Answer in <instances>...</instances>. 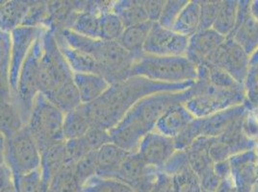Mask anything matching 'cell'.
Here are the masks:
<instances>
[{
    "instance_id": "cell-62",
    "label": "cell",
    "mask_w": 258,
    "mask_h": 192,
    "mask_svg": "<svg viewBox=\"0 0 258 192\" xmlns=\"http://www.w3.org/2000/svg\"><path fill=\"white\" fill-rule=\"evenodd\" d=\"M202 192H210V191H206V190H203Z\"/></svg>"
},
{
    "instance_id": "cell-61",
    "label": "cell",
    "mask_w": 258,
    "mask_h": 192,
    "mask_svg": "<svg viewBox=\"0 0 258 192\" xmlns=\"http://www.w3.org/2000/svg\"><path fill=\"white\" fill-rule=\"evenodd\" d=\"M250 67H251V66H250ZM255 68H256V71H257V74H258V67H255Z\"/></svg>"
},
{
    "instance_id": "cell-27",
    "label": "cell",
    "mask_w": 258,
    "mask_h": 192,
    "mask_svg": "<svg viewBox=\"0 0 258 192\" xmlns=\"http://www.w3.org/2000/svg\"><path fill=\"white\" fill-rule=\"evenodd\" d=\"M153 23L151 22H144L138 25L125 28L120 38L118 39V43L127 50L136 60L140 59L145 55L144 47L149 38Z\"/></svg>"
},
{
    "instance_id": "cell-47",
    "label": "cell",
    "mask_w": 258,
    "mask_h": 192,
    "mask_svg": "<svg viewBox=\"0 0 258 192\" xmlns=\"http://www.w3.org/2000/svg\"><path fill=\"white\" fill-rule=\"evenodd\" d=\"M190 166L186 152L177 150L172 155V158L166 162L161 171L170 176H175Z\"/></svg>"
},
{
    "instance_id": "cell-46",
    "label": "cell",
    "mask_w": 258,
    "mask_h": 192,
    "mask_svg": "<svg viewBox=\"0 0 258 192\" xmlns=\"http://www.w3.org/2000/svg\"><path fill=\"white\" fill-rule=\"evenodd\" d=\"M83 138L92 151H97L105 144L112 142L109 131L96 126H92Z\"/></svg>"
},
{
    "instance_id": "cell-20",
    "label": "cell",
    "mask_w": 258,
    "mask_h": 192,
    "mask_svg": "<svg viewBox=\"0 0 258 192\" xmlns=\"http://www.w3.org/2000/svg\"><path fill=\"white\" fill-rule=\"evenodd\" d=\"M249 112L243 104L229 108L203 119V136L208 138H218L230 128L238 120L245 118Z\"/></svg>"
},
{
    "instance_id": "cell-13",
    "label": "cell",
    "mask_w": 258,
    "mask_h": 192,
    "mask_svg": "<svg viewBox=\"0 0 258 192\" xmlns=\"http://www.w3.org/2000/svg\"><path fill=\"white\" fill-rule=\"evenodd\" d=\"M249 54L258 48V0L238 1L235 27L228 36Z\"/></svg>"
},
{
    "instance_id": "cell-36",
    "label": "cell",
    "mask_w": 258,
    "mask_h": 192,
    "mask_svg": "<svg viewBox=\"0 0 258 192\" xmlns=\"http://www.w3.org/2000/svg\"><path fill=\"white\" fill-rule=\"evenodd\" d=\"M76 163L68 160L64 168L54 178L50 188L52 192H82V185L75 175Z\"/></svg>"
},
{
    "instance_id": "cell-58",
    "label": "cell",
    "mask_w": 258,
    "mask_h": 192,
    "mask_svg": "<svg viewBox=\"0 0 258 192\" xmlns=\"http://www.w3.org/2000/svg\"><path fill=\"white\" fill-rule=\"evenodd\" d=\"M236 186V185H235ZM253 187L247 186H236V192H252Z\"/></svg>"
},
{
    "instance_id": "cell-45",
    "label": "cell",
    "mask_w": 258,
    "mask_h": 192,
    "mask_svg": "<svg viewBox=\"0 0 258 192\" xmlns=\"http://www.w3.org/2000/svg\"><path fill=\"white\" fill-rule=\"evenodd\" d=\"M177 184V192H202L200 179L192 167H188L178 175L172 176Z\"/></svg>"
},
{
    "instance_id": "cell-44",
    "label": "cell",
    "mask_w": 258,
    "mask_h": 192,
    "mask_svg": "<svg viewBox=\"0 0 258 192\" xmlns=\"http://www.w3.org/2000/svg\"><path fill=\"white\" fill-rule=\"evenodd\" d=\"M245 105L249 111L258 109V74L255 67H250L244 83Z\"/></svg>"
},
{
    "instance_id": "cell-48",
    "label": "cell",
    "mask_w": 258,
    "mask_h": 192,
    "mask_svg": "<svg viewBox=\"0 0 258 192\" xmlns=\"http://www.w3.org/2000/svg\"><path fill=\"white\" fill-rule=\"evenodd\" d=\"M66 152L68 160L76 163L87 154L93 152L87 144L86 140L82 137L80 139L66 140Z\"/></svg>"
},
{
    "instance_id": "cell-54",
    "label": "cell",
    "mask_w": 258,
    "mask_h": 192,
    "mask_svg": "<svg viewBox=\"0 0 258 192\" xmlns=\"http://www.w3.org/2000/svg\"><path fill=\"white\" fill-rule=\"evenodd\" d=\"M243 130L249 139L258 141V121L250 111L243 121Z\"/></svg>"
},
{
    "instance_id": "cell-37",
    "label": "cell",
    "mask_w": 258,
    "mask_h": 192,
    "mask_svg": "<svg viewBox=\"0 0 258 192\" xmlns=\"http://www.w3.org/2000/svg\"><path fill=\"white\" fill-rule=\"evenodd\" d=\"M125 27L118 15L106 11L100 16V40L118 42Z\"/></svg>"
},
{
    "instance_id": "cell-33",
    "label": "cell",
    "mask_w": 258,
    "mask_h": 192,
    "mask_svg": "<svg viewBox=\"0 0 258 192\" xmlns=\"http://www.w3.org/2000/svg\"><path fill=\"white\" fill-rule=\"evenodd\" d=\"M237 10L238 1L236 0L219 1L213 29L223 36L228 37L236 24Z\"/></svg>"
},
{
    "instance_id": "cell-26",
    "label": "cell",
    "mask_w": 258,
    "mask_h": 192,
    "mask_svg": "<svg viewBox=\"0 0 258 192\" xmlns=\"http://www.w3.org/2000/svg\"><path fill=\"white\" fill-rule=\"evenodd\" d=\"M64 143L66 141L56 144L41 153L40 170L43 181L48 186L51 185L54 178L64 168L68 161Z\"/></svg>"
},
{
    "instance_id": "cell-34",
    "label": "cell",
    "mask_w": 258,
    "mask_h": 192,
    "mask_svg": "<svg viewBox=\"0 0 258 192\" xmlns=\"http://www.w3.org/2000/svg\"><path fill=\"white\" fill-rule=\"evenodd\" d=\"M24 126L20 111L14 100L1 101V137L10 139Z\"/></svg>"
},
{
    "instance_id": "cell-28",
    "label": "cell",
    "mask_w": 258,
    "mask_h": 192,
    "mask_svg": "<svg viewBox=\"0 0 258 192\" xmlns=\"http://www.w3.org/2000/svg\"><path fill=\"white\" fill-rule=\"evenodd\" d=\"M32 1H6L1 5V32L11 33L22 26L24 19L31 7Z\"/></svg>"
},
{
    "instance_id": "cell-3",
    "label": "cell",
    "mask_w": 258,
    "mask_h": 192,
    "mask_svg": "<svg viewBox=\"0 0 258 192\" xmlns=\"http://www.w3.org/2000/svg\"><path fill=\"white\" fill-rule=\"evenodd\" d=\"M199 76L194 84L195 95L185 104L196 118H205L226 109L243 105L245 90L226 89L212 85L206 64L198 66Z\"/></svg>"
},
{
    "instance_id": "cell-25",
    "label": "cell",
    "mask_w": 258,
    "mask_h": 192,
    "mask_svg": "<svg viewBox=\"0 0 258 192\" xmlns=\"http://www.w3.org/2000/svg\"><path fill=\"white\" fill-rule=\"evenodd\" d=\"M213 139L203 136L195 140L191 146L185 150L189 163L198 177H201L205 172L214 167L215 162L210 156V147Z\"/></svg>"
},
{
    "instance_id": "cell-21",
    "label": "cell",
    "mask_w": 258,
    "mask_h": 192,
    "mask_svg": "<svg viewBox=\"0 0 258 192\" xmlns=\"http://www.w3.org/2000/svg\"><path fill=\"white\" fill-rule=\"evenodd\" d=\"M195 118L185 104H177L170 108L158 119L154 130L166 137L174 139Z\"/></svg>"
},
{
    "instance_id": "cell-4",
    "label": "cell",
    "mask_w": 258,
    "mask_h": 192,
    "mask_svg": "<svg viewBox=\"0 0 258 192\" xmlns=\"http://www.w3.org/2000/svg\"><path fill=\"white\" fill-rule=\"evenodd\" d=\"M140 76L152 81L176 84L196 82L198 66L186 56H152L145 54L136 60L129 77Z\"/></svg>"
},
{
    "instance_id": "cell-41",
    "label": "cell",
    "mask_w": 258,
    "mask_h": 192,
    "mask_svg": "<svg viewBox=\"0 0 258 192\" xmlns=\"http://www.w3.org/2000/svg\"><path fill=\"white\" fill-rule=\"evenodd\" d=\"M15 182L19 192H52L50 186L43 181L40 169L23 175Z\"/></svg>"
},
{
    "instance_id": "cell-15",
    "label": "cell",
    "mask_w": 258,
    "mask_h": 192,
    "mask_svg": "<svg viewBox=\"0 0 258 192\" xmlns=\"http://www.w3.org/2000/svg\"><path fill=\"white\" fill-rule=\"evenodd\" d=\"M189 38L153 23L144 52L152 56H186Z\"/></svg>"
},
{
    "instance_id": "cell-16",
    "label": "cell",
    "mask_w": 258,
    "mask_h": 192,
    "mask_svg": "<svg viewBox=\"0 0 258 192\" xmlns=\"http://www.w3.org/2000/svg\"><path fill=\"white\" fill-rule=\"evenodd\" d=\"M176 151L173 139L154 130L143 139L137 153L149 165L161 170Z\"/></svg>"
},
{
    "instance_id": "cell-6",
    "label": "cell",
    "mask_w": 258,
    "mask_h": 192,
    "mask_svg": "<svg viewBox=\"0 0 258 192\" xmlns=\"http://www.w3.org/2000/svg\"><path fill=\"white\" fill-rule=\"evenodd\" d=\"M1 161L12 171L14 180L41 167V152L27 126L10 139L1 137Z\"/></svg>"
},
{
    "instance_id": "cell-38",
    "label": "cell",
    "mask_w": 258,
    "mask_h": 192,
    "mask_svg": "<svg viewBox=\"0 0 258 192\" xmlns=\"http://www.w3.org/2000/svg\"><path fill=\"white\" fill-rule=\"evenodd\" d=\"M82 192H135L127 184L115 179L95 176L82 187Z\"/></svg>"
},
{
    "instance_id": "cell-32",
    "label": "cell",
    "mask_w": 258,
    "mask_h": 192,
    "mask_svg": "<svg viewBox=\"0 0 258 192\" xmlns=\"http://www.w3.org/2000/svg\"><path fill=\"white\" fill-rule=\"evenodd\" d=\"M92 128L91 120L82 104L76 110L64 114V136L66 140L80 139Z\"/></svg>"
},
{
    "instance_id": "cell-5",
    "label": "cell",
    "mask_w": 258,
    "mask_h": 192,
    "mask_svg": "<svg viewBox=\"0 0 258 192\" xmlns=\"http://www.w3.org/2000/svg\"><path fill=\"white\" fill-rule=\"evenodd\" d=\"M64 114L40 92L36 96L28 123L29 129L40 152L64 142Z\"/></svg>"
},
{
    "instance_id": "cell-49",
    "label": "cell",
    "mask_w": 258,
    "mask_h": 192,
    "mask_svg": "<svg viewBox=\"0 0 258 192\" xmlns=\"http://www.w3.org/2000/svg\"><path fill=\"white\" fill-rule=\"evenodd\" d=\"M219 1L203 0L201 5V30L213 28L218 12Z\"/></svg>"
},
{
    "instance_id": "cell-19",
    "label": "cell",
    "mask_w": 258,
    "mask_h": 192,
    "mask_svg": "<svg viewBox=\"0 0 258 192\" xmlns=\"http://www.w3.org/2000/svg\"><path fill=\"white\" fill-rule=\"evenodd\" d=\"M109 134L114 144L129 153H137L142 140L148 135L134 119L126 115L115 127L109 130Z\"/></svg>"
},
{
    "instance_id": "cell-43",
    "label": "cell",
    "mask_w": 258,
    "mask_h": 192,
    "mask_svg": "<svg viewBox=\"0 0 258 192\" xmlns=\"http://www.w3.org/2000/svg\"><path fill=\"white\" fill-rule=\"evenodd\" d=\"M189 1L187 0H169L165 2L161 17L158 23L165 27L172 29L175 21L177 20L178 16L184 9V7L188 4Z\"/></svg>"
},
{
    "instance_id": "cell-7",
    "label": "cell",
    "mask_w": 258,
    "mask_h": 192,
    "mask_svg": "<svg viewBox=\"0 0 258 192\" xmlns=\"http://www.w3.org/2000/svg\"><path fill=\"white\" fill-rule=\"evenodd\" d=\"M40 59V90L44 95L74 78V71L64 59L53 31L44 28Z\"/></svg>"
},
{
    "instance_id": "cell-22",
    "label": "cell",
    "mask_w": 258,
    "mask_h": 192,
    "mask_svg": "<svg viewBox=\"0 0 258 192\" xmlns=\"http://www.w3.org/2000/svg\"><path fill=\"white\" fill-rule=\"evenodd\" d=\"M129 152L110 142L97 151V176L113 179L122 163L129 156Z\"/></svg>"
},
{
    "instance_id": "cell-59",
    "label": "cell",
    "mask_w": 258,
    "mask_h": 192,
    "mask_svg": "<svg viewBox=\"0 0 258 192\" xmlns=\"http://www.w3.org/2000/svg\"><path fill=\"white\" fill-rule=\"evenodd\" d=\"M252 114H253V116L255 117V118L257 119L258 121V109H254V110H252V111H250Z\"/></svg>"
},
{
    "instance_id": "cell-12",
    "label": "cell",
    "mask_w": 258,
    "mask_h": 192,
    "mask_svg": "<svg viewBox=\"0 0 258 192\" xmlns=\"http://www.w3.org/2000/svg\"><path fill=\"white\" fill-rule=\"evenodd\" d=\"M245 118L238 120L222 136L213 139L210 156L214 162L229 160L237 154L255 150L257 141L249 139L243 130Z\"/></svg>"
},
{
    "instance_id": "cell-17",
    "label": "cell",
    "mask_w": 258,
    "mask_h": 192,
    "mask_svg": "<svg viewBox=\"0 0 258 192\" xmlns=\"http://www.w3.org/2000/svg\"><path fill=\"white\" fill-rule=\"evenodd\" d=\"M226 39L213 28L200 30L189 38L186 57L197 66L205 64Z\"/></svg>"
},
{
    "instance_id": "cell-56",
    "label": "cell",
    "mask_w": 258,
    "mask_h": 192,
    "mask_svg": "<svg viewBox=\"0 0 258 192\" xmlns=\"http://www.w3.org/2000/svg\"><path fill=\"white\" fill-rule=\"evenodd\" d=\"M216 192H236V186L232 178L222 180Z\"/></svg>"
},
{
    "instance_id": "cell-24",
    "label": "cell",
    "mask_w": 258,
    "mask_h": 192,
    "mask_svg": "<svg viewBox=\"0 0 258 192\" xmlns=\"http://www.w3.org/2000/svg\"><path fill=\"white\" fill-rule=\"evenodd\" d=\"M54 34L59 48L74 73H96L100 75L98 64L90 55L71 46L59 33Z\"/></svg>"
},
{
    "instance_id": "cell-31",
    "label": "cell",
    "mask_w": 258,
    "mask_h": 192,
    "mask_svg": "<svg viewBox=\"0 0 258 192\" xmlns=\"http://www.w3.org/2000/svg\"><path fill=\"white\" fill-rule=\"evenodd\" d=\"M174 32L190 38L201 30V5L199 0L189 1L172 28Z\"/></svg>"
},
{
    "instance_id": "cell-2",
    "label": "cell",
    "mask_w": 258,
    "mask_h": 192,
    "mask_svg": "<svg viewBox=\"0 0 258 192\" xmlns=\"http://www.w3.org/2000/svg\"><path fill=\"white\" fill-rule=\"evenodd\" d=\"M56 32L59 33L71 46L90 55L98 64L100 75L111 85L129 78V72L136 59L118 42L88 38L71 29Z\"/></svg>"
},
{
    "instance_id": "cell-57",
    "label": "cell",
    "mask_w": 258,
    "mask_h": 192,
    "mask_svg": "<svg viewBox=\"0 0 258 192\" xmlns=\"http://www.w3.org/2000/svg\"><path fill=\"white\" fill-rule=\"evenodd\" d=\"M250 66L258 67V48L250 55Z\"/></svg>"
},
{
    "instance_id": "cell-23",
    "label": "cell",
    "mask_w": 258,
    "mask_h": 192,
    "mask_svg": "<svg viewBox=\"0 0 258 192\" xmlns=\"http://www.w3.org/2000/svg\"><path fill=\"white\" fill-rule=\"evenodd\" d=\"M74 81L82 104H91L97 101L111 86L104 77L96 73H74Z\"/></svg>"
},
{
    "instance_id": "cell-1",
    "label": "cell",
    "mask_w": 258,
    "mask_h": 192,
    "mask_svg": "<svg viewBox=\"0 0 258 192\" xmlns=\"http://www.w3.org/2000/svg\"><path fill=\"white\" fill-rule=\"evenodd\" d=\"M195 82L168 84L132 76L126 80L111 85L107 91L97 101L83 104L92 126L111 130L143 98L159 92L183 91Z\"/></svg>"
},
{
    "instance_id": "cell-50",
    "label": "cell",
    "mask_w": 258,
    "mask_h": 192,
    "mask_svg": "<svg viewBox=\"0 0 258 192\" xmlns=\"http://www.w3.org/2000/svg\"><path fill=\"white\" fill-rule=\"evenodd\" d=\"M166 1L163 0H146L143 1L144 9L148 16L149 22L157 23L160 20L162 11Z\"/></svg>"
},
{
    "instance_id": "cell-39",
    "label": "cell",
    "mask_w": 258,
    "mask_h": 192,
    "mask_svg": "<svg viewBox=\"0 0 258 192\" xmlns=\"http://www.w3.org/2000/svg\"><path fill=\"white\" fill-rule=\"evenodd\" d=\"M97 151H93L76 163L75 175L77 181L83 186L87 181L97 176Z\"/></svg>"
},
{
    "instance_id": "cell-51",
    "label": "cell",
    "mask_w": 258,
    "mask_h": 192,
    "mask_svg": "<svg viewBox=\"0 0 258 192\" xmlns=\"http://www.w3.org/2000/svg\"><path fill=\"white\" fill-rule=\"evenodd\" d=\"M151 192H177V184L174 178L160 170L158 179Z\"/></svg>"
},
{
    "instance_id": "cell-9",
    "label": "cell",
    "mask_w": 258,
    "mask_h": 192,
    "mask_svg": "<svg viewBox=\"0 0 258 192\" xmlns=\"http://www.w3.org/2000/svg\"><path fill=\"white\" fill-rule=\"evenodd\" d=\"M193 85L183 91L159 92L147 96L135 104L126 116L134 119L149 134L154 131L158 119L170 108L177 104H186L195 95Z\"/></svg>"
},
{
    "instance_id": "cell-35",
    "label": "cell",
    "mask_w": 258,
    "mask_h": 192,
    "mask_svg": "<svg viewBox=\"0 0 258 192\" xmlns=\"http://www.w3.org/2000/svg\"><path fill=\"white\" fill-rule=\"evenodd\" d=\"M100 16L97 12H79L71 30L88 38L100 39Z\"/></svg>"
},
{
    "instance_id": "cell-10",
    "label": "cell",
    "mask_w": 258,
    "mask_h": 192,
    "mask_svg": "<svg viewBox=\"0 0 258 192\" xmlns=\"http://www.w3.org/2000/svg\"><path fill=\"white\" fill-rule=\"evenodd\" d=\"M205 64H211L225 70L237 82L244 85L250 69V56L231 37H226L223 43Z\"/></svg>"
},
{
    "instance_id": "cell-29",
    "label": "cell",
    "mask_w": 258,
    "mask_h": 192,
    "mask_svg": "<svg viewBox=\"0 0 258 192\" xmlns=\"http://www.w3.org/2000/svg\"><path fill=\"white\" fill-rule=\"evenodd\" d=\"M45 96L64 114L70 113L82 105L74 78L57 86Z\"/></svg>"
},
{
    "instance_id": "cell-8",
    "label": "cell",
    "mask_w": 258,
    "mask_h": 192,
    "mask_svg": "<svg viewBox=\"0 0 258 192\" xmlns=\"http://www.w3.org/2000/svg\"><path fill=\"white\" fill-rule=\"evenodd\" d=\"M43 43L42 34L36 40L27 55L19 76L18 87L14 97V102L20 111L22 121L26 125L32 112L33 104L40 90V59L42 55Z\"/></svg>"
},
{
    "instance_id": "cell-53",
    "label": "cell",
    "mask_w": 258,
    "mask_h": 192,
    "mask_svg": "<svg viewBox=\"0 0 258 192\" xmlns=\"http://www.w3.org/2000/svg\"><path fill=\"white\" fill-rule=\"evenodd\" d=\"M199 179H200L202 189L210 192H216L222 181L220 177L216 174L214 167L211 170L205 172L204 175L199 177Z\"/></svg>"
},
{
    "instance_id": "cell-11",
    "label": "cell",
    "mask_w": 258,
    "mask_h": 192,
    "mask_svg": "<svg viewBox=\"0 0 258 192\" xmlns=\"http://www.w3.org/2000/svg\"><path fill=\"white\" fill-rule=\"evenodd\" d=\"M160 170L149 165L138 153H130L113 179L127 184L135 192H151Z\"/></svg>"
},
{
    "instance_id": "cell-30",
    "label": "cell",
    "mask_w": 258,
    "mask_h": 192,
    "mask_svg": "<svg viewBox=\"0 0 258 192\" xmlns=\"http://www.w3.org/2000/svg\"><path fill=\"white\" fill-rule=\"evenodd\" d=\"M111 11L118 15L125 28L149 22L143 1L122 0L112 2Z\"/></svg>"
},
{
    "instance_id": "cell-14",
    "label": "cell",
    "mask_w": 258,
    "mask_h": 192,
    "mask_svg": "<svg viewBox=\"0 0 258 192\" xmlns=\"http://www.w3.org/2000/svg\"><path fill=\"white\" fill-rule=\"evenodd\" d=\"M43 27L21 26L11 32V64L10 86L13 100L17 91L19 76L26 57L30 52L36 40L43 33Z\"/></svg>"
},
{
    "instance_id": "cell-60",
    "label": "cell",
    "mask_w": 258,
    "mask_h": 192,
    "mask_svg": "<svg viewBox=\"0 0 258 192\" xmlns=\"http://www.w3.org/2000/svg\"><path fill=\"white\" fill-rule=\"evenodd\" d=\"M255 152H256V156H257V169H258V141L256 144V148H255Z\"/></svg>"
},
{
    "instance_id": "cell-52",
    "label": "cell",
    "mask_w": 258,
    "mask_h": 192,
    "mask_svg": "<svg viewBox=\"0 0 258 192\" xmlns=\"http://www.w3.org/2000/svg\"><path fill=\"white\" fill-rule=\"evenodd\" d=\"M0 172H1L0 174L1 192H19L13 177L12 171L3 161H1Z\"/></svg>"
},
{
    "instance_id": "cell-18",
    "label": "cell",
    "mask_w": 258,
    "mask_h": 192,
    "mask_svg": "<svg viewBox=\"0 0 258 192\" xmlns=\"http://www.w3.org/2000/svg\"><path fill=\"white\" fill-rule=\"evenodd\" d=\"M231 178L236 186L254 187L258 183L257 156L250 150L232 156L229 160Z\"/></svg>"
},
{
    "instance_id": "cell-42",
    "label": "cell",
    "mask_w": 258,
    "mask_h": 192,
    "mask_svg": "<svg viewBox=\"0 0 258 192\" xmlns=\"http://www.w3.org/2000/svg\"><path fill=\"white\" fill-rule=\"evenodd\" d=\"M208 67V74H209V81L213 85L220 88H226V89H243L244 85L239 84L236 80L226 72L225 70L211 65L206 64Z\"/></svg>"
},
{
    "instance_id": "cell-55",
    "label": "cell",
    "mask_w": 258,
    "mask_h": 192,
    "mask_svg": "<svg viewBox=\"0 0 258 192\" xmlns=\"http://www.w3.org/2000/svg\"><path fill=\"white\" fill-rule=\"evenodd\" d=\"M214 171H215L216 174L220 177L221 180H225V179L231 177V169H230V164H229L228 160L215 162Z\"/></svg>"
},
{
    "instance_id": "cell-40",
    "label": "cell",
    "mask_w": 258,
    "mask_h": 192,
    "mask_svg": "<svg viewBox=\"0 0 258 192\" xmlns=\"http://www.w3.org/2000/svg\"><path fill=\"white\" fill-rule=\"evenodd\" d=\"M203 137V119L195 118L193 121L175 137L174 144L178 151H185L191 146L195 140Z\"/></svg>"
}]
</instances>
